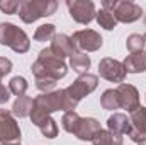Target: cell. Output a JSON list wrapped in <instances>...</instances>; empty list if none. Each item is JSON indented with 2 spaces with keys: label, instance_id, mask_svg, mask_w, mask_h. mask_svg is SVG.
<instances>
[{
  "label": "cell",
  "instance_id": "cell-1",
  "mask_svg": "<svg viewBox=\"0 0 146 145\" xmlns=\"http://www.w3.org/2000/svg\"><path fill=\"white\" fill-rule=\"evenodd\" d=\"M31 72L36 79H53V80H60L68 73V67L65 63V60L58 58L51 48H44L39 51L37 60L33 63Z\"/></svg>",
  "mask_w": 146,
  "mask_h": 145
},
{
  "label": "cell",
  "instance_id": "cell-2",
  "mask_svg": "<svg viewBox=\"0 0 146 145\" xmlns=\"http://www.w3.org/2000/svg\"><path fill=\"white\" fill-rule=\"evenodd\" d=\"M34 106L41 108L44 113L53 114L56 111H75L76 103H73L72 97L66 94L65 89L60 91H53V92H46V94H39L34 99Z\"/></svg>",
  "mask_w": 146,
  "mask_h": 145
},
{
  "label": "cell",
  "instance_id": "cell-3",
  "mask_svg": "<svg viewBox=\"0 0 146 145\" xmlns=\"http://www.w3.org/2000/svg\"><path fill=\"white\" fill-rule=\"evenodd\" d=\"M58 9L56 0H24L19 7V17L26 24H33L41 17L53 15Z\"/></svg>",
  "mask_w": 146,
  "mask_h": 145
},
{
  "label": "cell",
  "instance_id": "cell-4",
  "mask_svg": "<svg viewBox=\"0 0 146 145\" xmlns=\"http://www.w3.org/2000/svg\"><path fill=\"white\" fill-rule=\"evenodd\" d=\"M0 44L12 48L15 53H27L31 48L29 36L12 22H0Z\"/></svg>",
  "mask_w": 146,
  "mask_h": 145
},
{
  "label": "cell",
  "instance_id": "cell-5",
  "mask_svg": "<svg viewBox=\"0 0 146 145\" xmlns=\"http://www.w3.org/2000/svg\"><path fill=\"white\" fill-rule=\"evenodd\" d=\"M102 9L109 10L117 22H124V24L134 22L143 15V9L138 3L127 0H104Z\"/></svg>",
  "mask_w": 146,
  "mask_h": 145
},
{
  "label": "cell",
  "instance_id": "cell-6",
  "mask_svg": "<svg viewBox=\"0 0 146 145\" xmlns=\"http://www.w3.org/2000/svg\"><path fill=\"white\" fill-rule=\"evenodd\" d=\"M97 85H99V77H97V75H94V73H83V75H80V77L73 82L72 85H68L65 91H66V94L72 97L73 103L78 104L85 96L92 94V92L97 89Z\"/></svg>",
  "mask_w": 146,
  "mask_h": 145
},
{
  "label": "cell",
  "instance_id": "cell-7",
  "mask_svg": "<svg viewBox=\"0 0 146 145\" xmlns=\"http://www.w3.org/2000/svg\"><path fill=\"white\" fill-rule=\"evenodd\" d=\"M21 142V128L15 121L14 114L7 109H0V145L19 144Z\"/></svg>",
  "mask_w": 146,
  "mask_h": 145
},
{
  "label": "cell",
  "instance_id": "cell-8",
  "mask_svg": "<svg viewBox=\"0 0 146 145\" xmlns=\"http://www.w3.org/2000/svg\"><path fill=\"white\" fill-rule=\"evenodd\" d=\"M66 7L72 19L78 24H90L97 14L95 5L90 0H66Z\"/></svg>",
  "mask_w": 146,
  "mask_h": 145
},
{
  "label": "cell",
  "instance_id": "cell-9",
  "mask_svg": "<svg viewBox=\"0 0 146 145\" xmlns=\"http://www.w3.org/2000/svg\"><path fill=\"white\" fill-rule=\"evenodd\" d=\"M99 75L109 82L115 84H122L126 79V68L121 62L114 60V58H102L99 63Z\"/></svg>",
  "mask_w": 146,
  "mask_h": 145
},
{
  "label": "cell",
  "instance_id": "cell-10",
  "mask_svg": "<svg viewBox=\"0 0 146 145\" xmlns=\"http://www.w3.org/2000/svg\"><path fill=\"white\" fill-rule=\"evenodd\" d=\"M73 43L82 51H97L102 46V36L94 29H82L73 33Z\"/></svg>",
  "mask_w": 146,
  "mask_h": 145
},
{
  "label": "cell",
  "instance_id": "cell-11",
  "mask_svg": "<svg viewBox=\"0 0 146 145\" xmlns=\"http://www.w3.org/2000/svg\"><path fill=\"white\" fill-rule=\"evenodd\" d=\"M117 96H119V103H121V108L126 109L127 113H133L134 109H138L139 104V92L138 89L133 85V84H119L117 85Z\"/></svg>",
  "mask_w": 146,
  "mask_h": 145
},
{
  "label": "cell",
  "instance_id": "cell-12",
  "mask_svg": "<svg viewBox=\"0 0 146 145\" xmlns=\"http://www.w3.org/2000/svg\"><path fill=\"white\" fill-rule=\"evenodd\" d=\"M129 123H131V132H129V138L136 144H139L141 140L146 138V108L139 106L134 109L129 116Z\"/></svg>",
  "mask_w": 146,
  "mask_h": 145
},
{
  "label": "cell",
  "instance_id": "cell-13",
  "mask_svg": "<svg viewBox=\"0 0 146 145\" xmlns=\"http://www.w3.org/2000/svg\"><path fill=\"white\" fill-rule=\"evenodd\" d=\"M49 48H51V51H53L58 58H61V60L72 58L75 53H78V48H76V44L73 43L72 36H66V34H56V36L53 38Z\"/></svg>",
  "mask_w": 146,
  "mask_h": 145
},
{
  "label": "cell",
  "instance_id": "cell-14",
  "mask_svg": "<svg viewBox=\"0 0 146 145\" xmlns=\"http://www.w3.org/2000/svg\"><path fill=\"white\" fill-rule=\"evenodd\" d=\"M100 123L95 119V118H82L76 130H75V137L78 140H83V142H92L94 137L100 132Z\"/></svg>",
  "mask_w": 146,
  "mask_h": 145
},
{
  "label": "cell",
  "instance_id": "cell-15",
  "mask_svg": "<svg viewBox=\"0 0 146 145\" xmlns=\"http://www.w3.org/2000/svg\"><path fill=\"white\" fill-rule=\"evenodd\" d=\"M107 130L115 135H129V132H131L129 118L122 113H114L107 119Z\"/></svg>",
  "mask_w": 146,
  "mask_h": 145
},
{
  "label": "cell",
  "instance_id": "cell-16",
  "mask_svg": "<svg viewBox=\"0 0 146 145\" xmlns=\"http://www.w3.org/2000/svg\"><path fill=\"white\" fill-rule=\"evenodd\" d=\"M126 73H141L146 72V51H138L131 53L124 58L122 62Z\"/></svg>",
  "mask_w": 146,
  "mask_h": 145
},
{
  "label": "cell",
  "instance_id": "cell-17",
  "mask_svg": "<svg viewBox=\"0 0 146 145\" xmlns=\"http://www.w3.org/2000/svg\"><path fill=\"white\" fill-rule=\"evenodd\" d=\"M33 106H34V99L29 97V96H21L14 101L12 104V114L17 116V118H27L31 116V111H33Z\"/></svg>",
  "mask_w": 146,
  "mask_h": 145
},
{
  "label": "cell",
  "instance_id": "cell-18",
  "mask_svg": "<svg viewBox=\"0 0 146 145\" xmlns=\"http://www.w3.org/2000/svg\"><path fill=\"white\" fill-rule=\"evenodd\" d=\"M90 65H92V62H90V56H88L87 53H83V51H78V53H75L72 58H70V67H72V68H73L76 73H80V75H83V73H88Z\"/></svg>",
  "mask_w": 146,
  "mask_h": 145
},
{
  "label": "cell",
  "instance_id": "cell-19",
  "mask_svg": "<svg viewBox=\"0 0 146 145\" xmlns=\"http://www.w3.org/2000/svg\"><path fill=\"white\" fill-rule=\"evenodd\" d=\"M94 145H122V137L121 135H115L109 130H100L94 140H92Z\"/></svg>",
  "mask_w": 146,
  "mask_h": 145
},
{
  "label": "cell",
  "instance_id": "cell-20",
  "mask_svg": "<svg viewBox=\"0 0 146 145\" xmlns=\"http://www.w3.org/2000/svg\"><path fill=\"white\" fill-rule=\"evenodd\" d=\"M100 104L104 109H109V111H114V109L121 108V103H119V96H117V91L115 89H107L102 92L100 96Z\"/></svg>",
  "mask_w": 146,
  "mask_h": 145
},
{
  "label": "cell",
  "instance_id": "cell-21",
  "mask_svg": "<svg viewBox=\"0 0 146 145\" xmlns=\"http://www.w3.org/2000/svg\"><path fill=\"white\" fill-rule=\"evenodd\" d=\"M80 119H82V116H80L76 111H66V113L63 114V118H61V126H63L65 132L75 133V130H76Z\"/></svg>",
  "mask_w": 146,
  "mask_h": 145
},
{
  "label": "cell",
  "instance_id": "cell-22",
  "mask_svg": "<svg viewBox=\"0 0 146 145\" xmlns=\"http://www.w3.org/2000/svg\"><path fill=\"white\" fill-rule=\"evenodd\" d=\"M95 19H97L99 26L104 28L106 31H112V29L117 26V21L114 19V15L110 14L109 10H106V9H100V10L95 14Z\"/></svg>",
  "mask_w": 146,
  "mask_h": 145
},
{
  "label": "cell",
  "instance_id": "cell-23",
  "mask_svg": "<svg viewBox=\"0 0 146 145\" xmlns=\"http://www.w3.org/2000/svg\"><path fill=\"white\" fill-rule=\"evenodd\" d=\"M27 87H29L27 80H26L24 77H19V75H17V77H12L10 82H9V91H10V94H15L17 97L26 96Z\"/></svg>",
  "mask_w": 146,
  "mask_h": 145
},
{
  "label": "cell",
  "instance_id": "cell-24",
  "mask_svg": "<svg viewBox=\"0 0 146 145\" xmlns=\"http://www.w3.org/2000/svg\"><path fill=\"white\" fill-rule=\"evenodd\" d=\"M54 36H56L54 24H42V26L37 28L36 33H34V41H39V43H42V41H53Z\"/></svg>",
  "mask_w": 146,
  "mask_h": 145
},
{
  "label": "cell",
  "instance_id": "cell-25",
  "mask_svg": "<svg viewBox=\"0 0 146 145\" xmlns=\"http://www.w3.org/2000/svg\"><path fill=\"white\" fill-rule=\"evenodd\" d=\"M145 39L141 34H131V36H127L126 39V46H127V50L131 51V53H138V51H145Z\"/></svg>",
  "mask_w": 146,
  "mask_h": 145
},
{
  "label": "cell",
  "instance_id": "cell-26",
  "mask_svg": "<svg viewBox=\"0 0 146 145\" xmlns=\"http://www.w3.org/2000/svg\"><path fill=\"white\" fill-rule=\"evenodd\" d=\"M39 130H41V133H42L46 138H56V137H58V125H56V121H54L53 118H49Z\"/></svg>",
  "mask_w": 146,
  "mask_h": 145
},
{
  "label": "cell",
  "instance_id": "cell-27",
  "mask_svg": "<svg viewBox=\"0 0 146 145\" xmlns=\"http://www.w3.org/2000/svg\"><path fill=\"white\" fill-rule=\"evenodd\" d=\"M36 87L42 94L53 92V89L56 87V80H53V79H36Z\"/></svg>",
  "mask_w": 146,
  "mask_h": 145
},
{
  "label": "cell",
  "instance_id": "cell-28",
  "mask_svg": "<svg viewBox=\"0 0 146 145\" xmlns=\"http://www.w3.org/2000/svg\"><path fill=\"white\" fill-rule=\"evenodd\" d=\"M19 7H21V2L17 0H5V2H0V10L3 14H17L19 12Z\"/></svg>",
  "mask_w": 146,
  "mask_h": 145
},
{
  "label": "cell",
  "instance_id": "cell-29",
  "mask_svg": "<svg viewBox=\"0 0 146 145\" xmlns=\"http://www.w3.org/2000/svg\"><path fill=\"white\" fill-rule=\"evenodd\" d=\"M10 70H12V62L5 56H0V82L7 73H10Z\"/></svg>",
  "mask_w": 146,
  "mask_h": 145
},
{
  "label": "cell",
  "instance_id": "cell-30",
  "mask_svg": "<svg viewBox=\"0 0 146 145\" xmlns=\"http://www.w3.org/2000/svg\"><path fill=\"white\" fill-rule=\"evenodd\" d=\"M9 99H10V91H9V87H5V85L0 82V104H5Z\"/></svg>",
  "mask_w": 146,
  "mask_h": 145
},
{
  "label": "cell",
  "instance_id": "cell-31",
  "mask_svg": "<svg viewBox=\"0 0 146 145\" xmlns=\"http://www.w3.org/2000/svg\"><path fill=\"white\" fill-rule=\"evenodd\" d=\"M138 145H146V138H145V140H141V142H139Z\"/></svg>",
  "mask_w": 146,
  "mask_h": 145
},
{
  "label": "cell",
  "instance_id": "cell-32",
  "mask_svg": "<svg viewBox=\"0 0 146 145\" xmlns=\"http://www.w3.org/2000/svg\"><path fill=\"white\" fill-rule=\"evenodd\" d=\"M143 39H145V43H146V33H145V34H143Z\"/></svg>",
  "mask_w": 146,
  "mask_h": 145
},
{
  "label": "cell",
  "instance_id": "cell-33",
  "mask_svg": "<svg viewBox=\"0 0 146 145\" xmlns=\"http://www.w3.org/2000/svg\"><path fill=\"white\" fill-rule=\"evenodd\" d=\"M9 145H21V144H9Z\"/></svg>",
  "mask_w": 146,
  "mask_h": 145
},
{
  "label": "cell",
  "instance_id": "cell-34",
  "mask_svg": "<svg viewBox=\"0 0 146 145\" xmlns=\"http://www.w3.org/2000/svg\"><path fill=\"white\" fill-rule=\"evenodd\" d=\"M145 24H146V15H145Z\"/></svg>",
  "mask_w": 146,
  "mask_h": 145
}]
</instances>
